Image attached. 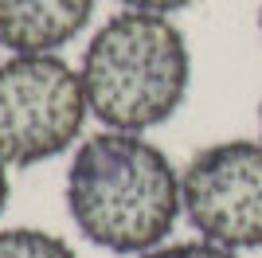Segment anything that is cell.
Returning <instances> with one entry per match:
<instances>
[{"label":"cell","mask_w":262,"mask_h":258,"mask_svg":"<svg viewBox=\"0 0 262 258\" xmlns=\"http://www.w3.org/2000/svg\"><path fill=\"white\" fill-rule=\"evenodd\" d=\"M67 211L78 235L110 254H145L176 227L180 176L141 133L102 129L75 149L67 168Z\"/></svg>","instance_id":"obj_1"},{"label":"cell","mask_w":262,"mask_h":258,"mask_svg":"<svg viewBox=\"0 0 262 258\" xmlns=\"http://www.w3.org/2000/svg\"><path fill=\"white\" fill-rule=\"evenodd\" d=\"M82 90L106 129L145 133L172 118L188 94L192 55L168 16L118 12L82 51Z\"/></svg>","instance_id":"obj_2"},{"label":"cell","mask_w":262,"mask_h":258,"mask_svg":"<svg viewBox=\"0 0 262 258\" xmlns=\"http://www.w3.org/2000/svg\"><path fill=\"white\" fill-rule=\"evenodd\" d=\"M90 114L82 75L59 55H12L0 63V161L32 168L75 145Z\"/></svg>","instance_id":"obj_3"},{"label":"cell","mask_w":262,"mask_h":258,"mask_svg":"<svg viewBox=\"0 0 262 258\" xmlns=\"http://www.w3.org/2000/svg\"><path fill=\"white\" fill-rule=\"evenodd\" d=\"M188 223L215 247H262V141H215L180 172Z\"/></svg>","instance_id":"obj_4"},{"label":"cell","mask_w":262,"mask_h":258,"mask_svg":"<svg viewBox=\"0 0 262 258\" xmlns=\"http://www.w3.org/2000/svg\"><path fill=\"white\" fill-rule=\"evenodd\" d=\"M94 16V0H0V47L12 55H55Z\"/></svg>","instance_id":"obj_5"},{"label":"cell","mask_w":262,"mask_h":258,"mask_svg":"<svg viewBox=\"0 0 262 258\" xmlns=\"http://www.w3.org/2000/svg\"><path fill=\"white\" fill-rule=\"evenodd\" d=\"M0 258H78L67 239L35 227H8L0 231Z\"/></svg>","instance_id":"obj_6"},{"label":"cell","mask_w":262,"mask_h":258,"mask_svg":"<svg viewBox=\"0 0 262 258\" xmlns=\"http://www.w3.org/2000/svg\"><path fill=\"white\" fill-rule=\"evenodd\" d=\"M137 258H239V250H227V247H215L208 239H192V243H168V247H153Z\"/></svg>","instance_id":"obj_7"},{"label":"cell","mask_w":262,"mask_h":258,"mask_svg":"<svg viewBox=\"0 0 262 258\" xmlns=\"http://www.w3.org/2000/svg\"><path fill=\"white\" fill-rule=\"evenodd\" d=\"M118 4H125L129 12H153V16H168V12L188 8L192 0H118Z\"/></svg>","instance_id":"obj_8"},{"label":"cell","mask_w":262,"mask_h":258,"mask_svg":"<svg viewBox=\"0 0 262 258\" xmlns=\"http://www.w3.org/2000/svg\"><path fill=\"white\" fill-rule=\"evenodd\" d=\"M4 204H8V164L0 161V211H4Z\"/></svg>","instance_id":"obj_9"},{"label":"cell","mask_w":262,"mask_h":258,"mask_svg":"<svg viewBox=\"0 0 262 258\" xmlns=\"http://www.w3.org/2000/svg\"><path fill=\"white\" fill-rule=\"evenodd\" d=\"M258 133H262V102H258Z\"/></svg>","instance_id":"obj_10"},{"label":"cell","mask_w":262,"mask_h":258,"mask_svg":"<svg viewBox=\"0 0 262 258\" xmlns=\"http://www.w3.org/2000/svg\"><path fill=\"white\" fill-rule=\"evenodd\" d=\"M258 32H262V8H258Z\"/></svg>","instance_id":"obj_11"}]
</instances>
